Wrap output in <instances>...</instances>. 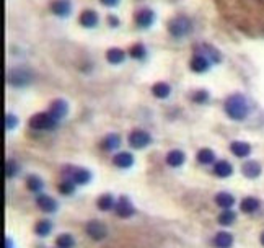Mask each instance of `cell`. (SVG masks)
<instances>
[{
    "label": "cell",
    "instance_id": "1",
    "mask_svg": "<svg viewBox=\"0 0 264 248\" xmlns=\"http://www.w3.org/2000/svg\"><path fill=\"white\" fill-rule=\"evenodd\" d=\"M222 17L243 33L264 34V0H214Z\"/></svg>",
    "mask_w": 264,
    "mask_h": 248
},
{
    "label": "cell",
    "instance_id": "2",
    "mask_svg": "<svg viewBox=\"0 0 264 248\" xmlns=\"http://www.w3.org/2000/svg\"><path fill=\"white\" fill-rule=\"evenodd\" d=\"M225 113L228 118L241 121L245 119L248 113H250V106H248V101L243 95H230L225 100Z\"/></svg>",
    "mask_w": 264,
    "mask_h": 248
},
{
    "label": "cell",
    "instance_id": "3",
    "mask_svg": "<svg viewBox=\"0 0 264 248\" xmlns=\"http://www.w3.org/2000/svg\"><path fill=\"white\" fill-rule=\"evenodd\" d=\"M191 28H192V23L186 15H178L173 20H170L168 23V31L171 36L175 38H185L186 34L191 31Z\"/></svg>",
    "mask_w": 264,
    "mask_h": 248
},
{
    "label": "cell",
    "instance_id": "4",
    "mask_svg": "<svg viewBox=\"0 0 264 248\" xmlns=\"http://www.w3.org/2000/svg\"><path fill=\"white\" fill-rule=\"evenodd\" d=\"M55 124H57V121L49 113H38L31 116V119H29V126L38 131H51L55 128Z\"/></svg>",
    "mask_w": 264,
    "mask_h": 248
},
{
    "label": "cell",
    "instance_id": "5",
    "mask_svg": "<svg viewBox=\"0 0 264 248\" xmlns=\"http://www.w3.org/2000/svg\"><path fill=\"white\" fill-rule=\"evenodd\" d=\"M128 140L132 149H144L152 142V136L144 129H135L129 134Z\"/></svg>",
    "mask_w": 264,
    "mask_h": 248
},
{
    "label": "cell",
    "instance_id": "6",
    "mask_svg": "<svg viewBox=\"0 0 264 248\" xmlns=\"http://www.w3.org/2000/svg\"><path fill=\"white\" fill-rule=\"evenodd\" d=\"M85 232H87L90 239H93L96 242L103 240L105 237L108 235V229H106V225L100 220H90L88 224L85 225Z\"/></svg>",
    "mask_w": 264,
    "mask_h": 248
},
{
    "label": "cell",
    "instance_id": "7",
    "mask_svg": "<svg viewBox=\"0 0 264 248\" xmlns=\"http://www.w3.org/2000/svg\"><path fill=\"white\" fill-rule=\"evenodd\" d=\"M31 79H33L31 74H29L28 70H25V69L10 70V74L7 77V80L13 85V87H25V85H28L29 82H31Z\"/></svg>",
    "mask_w": 264,
    "mask_h": 248
},
{
    "label": "cell",
    "instance_id": "8",
    "mask_svg": "<svg viewBox=\"0 0 264 248\" xmlns=\"http://www.w3.org/2000/svg\"><path fill=\"white\" fill-rule=\"evenodd\" d=\"M194 54L204 55V57L207 60H211L212 64H214V62H220V57H222L219 51H217L214 46H211V44H206V43L196 44V46H194Z\"/></svg>",
    "mask_w": 264,
    "mask_h": 248
},
{
    "label": "cell",
    "instance_id": "9",
    "mask_svg": "<svg viewBox=\"0 0 264 248\" xmlns=\"http://www.w3.org/2000/svg\"><path fill=\"white\" fill-rule=\"evenodd\" d=\"M114 211H116V214L119 217H123V219H129V217L135 214L134 206H132V202L129 201V198H126V196H121L119 201L116 202Z\"/></svg>",
    "mask_w": 264,
    "mask_h": 248
},
{
    "label": "cell",
    "instance_id": "10",
    "mask_svg": "<svg viewBox=\"0 0 264 248\" xmlns=\"http://www.w3.org/2000/svg\"><path fill=\"white\" fill-rule=\"evenodd\" d=\"M48 113L53 116L55 121L65 118V116H67V113H69V105H67V101L62 100V98L53 101V103H51V106H49Z\"/></svg>",
    "mask_w": 264,
    "mask_h": 248
},
{
    "label": "cell",
    "instance_id": "11",
    "mask_svg": "<svg viewBox=\"0 0 264 248\" xmlns=\"http://www.w3.org/2000/svg\"><path fill=\"white\" fill-rule=\"evenodd\" d=\"M154 18H155V13L152 12L150 8H140V10H137L134 15L135 25L140 28H149L150 25L154 23Z\"/></svg>",
    "mask_w": 264,
    "mask_h": 248
},
{
    "label": "cell",
    "instance_id": "12",
    "mask_svg": "<svg viewBox=\"0 0 264 248\" xmlns=\"http://www.w3.org/2000/svg\"><path fill=\"white\" fill-rule=\"evenodd\" d=\"M49 8L54 15L64 18V17H67L70 13V10H72V3H70V0H53L49 5Z\"/></svg>",
    "mask_w": 264,
    "mask_h": 248
},
{
    "label": "cell",
    "instance_id": "13",
    "mask_svg": "<svg viewBox=\"0 0 264 248\" xmlns=\"http://www.w3.org/2000/svg\"><path fill=\"white\" fill-rule=\"evenodd\" d=\"M189 65H191V69L194 70L196 74H202V72H207V70L211 69L212 62H211V60H207L204 55L194 54V55H192Z\"/></svg>",
    "mask_w": 264,
    "mask_h": 248
},
{
    "label": "cell",
    "instance_id": "14",
    "mask_svg": "<svg viewBox=\"0 0 264 248\" xmlns=\"http://www.w3.org/2000/svg\"><path fill=\"white\" fill-rule=\"evenodd\" d=\"M80 25H82L83 28H95L96 25H98V13L95 12V10H91V8H87V10H83L82 15H80Z\"/></svg>",
    "mask_w": 264,
    "mask_h": 248
},
{
    "label": "cell",
    "instance_id": "15",
    "mask_svg": "<svg viewBox=\"0 0 264 248\" xmlns=\"http://www.w3.org/2000/svg\"><path fill=\"white\" fill-rule=\"evenodd\" d=\"M69 180H72L75 185H87L91 180V173L85 168H70Z\"/></svg>",
    "mask_w": 264,
    "mask_h": 248
},
{
    "label": "cell",
    "instance_id": "16",
    "mask_svg": "<svg viewBox=\"0 0 264 248\" xmlns=\"http://www.w3.org/2000/svg\"><path fill=\"white\" fill-rule=\"evenodd\" d=\"M113 164L118 168H131L132 164H134V157L129 152H119V154L113 157Z\"/></svg>",
    "mask_w": 264,
    "mask_h": 248
},
{
    "label": "cell",
    "instance_id": "17",
    "mask_svg": "<svg viewBox=\"0 0 264 248\" xmlns=\"http://www.w3.org/2000/svg\"><path fill=\"white\" fill-rule=\"evenodd\" d=\"M241 173L246 176V178H258L261 175V165L255 160H250L246 164H243L241 166Z\"/></svg>",
    "mask_w": 264,
    "mask_h": 248
},
{
    "label": "cell",
    "instance_id": "18",
    "mask_svg": "<svg viewBox=\"0 0 264 248\" xmlns=\"http://www.w3.org/2000/svg\"><path fill=\"white\" fill-rule=\"evenodd\" d=\"M36 206L41 209L43 212H48V214H51V212H54L55 209H57V202H55L51 196H38L36 199Z\"/></svg>",
    "mask_w": 264,
    "mask_h": 248
},
{
    "label": "cell",
    "instance_id": "19",
    "mask_svg": "<svg viewBox=\"0 0 264 248\" xmlns=\"http://www.w3.org/2000/svg\"><path fill=\"white\" fill-rule=\"evenodd\" d=\"M185 160H186V157L181 150H170L168 154H166V165L171 166V168L181 166L185 164Z\"/></svg>",
    "mask_w": 264,
    "mask_h": 248
},
{
    "label": "cell",
    "instance_id": "20",
    "mask_svg": "<svg viewBox=\"0 0 264 248\" xmlns=\"http://www.w3.org/2000/svg\"><path fill=\"white\" fill-rule=\"evenodd\" d=\"M230 150L233 152V155L243 159V157H248L251 154V145L246 142H241V140H235V142H232Z\"/></svg>",
    "mask_w": 264,
    "mask_h": 248
},
{
    "label": "cell",
    "instance_id": "21",
    "mask_svg": "<svg viewBox=\"0 0 264 248\" xmlns=\"http://www.w3.org/2000/svg\"><path fill=\"white\" fill-rule=\"evenodd\" d=\"M214 173L219 176V178H227L233 173V166L232 164H228L227 160H220L214 165Z\"/></svg>",
    "mask_w": 264,
    "mask_h": 248
},
{
    "label": "cell",
    "instance_id": "22",
    "mask_svg": "<svg viewBox=\"0 0 264 248\" xmlns=\"http://www.w3.org/2000/svg\"><path fill=\"white\" fill-rule=\"evenodd\" d=\"M232 244H233V237L228 232H219L214 237V245L217 248H230Z\"/></svg>",
    "mask_w": 264,
    "mask_h": 248
},
{
    "label": "cell",
    "instance_id": "23",
    "mask_svg": "<svg viewBox=\"0 0 264 248\" xmlns=\"http://www.w3.org/2000/svg\"><path fill=\"white\" fill-rule=\"evenodd\" d=\"M121 145V138L118 134H108L106 138L103 139L101 142V147H103L106 152H111V150H116Z\"/></svg>",
    "mask_w": 264,
    "mask_h": 248
},
{
    "label": "cell",
    "instance_id": "24",
    "mask_svg": "<svg viewBox=\"0 0 264 248\" xmlns=\"http://www.w3.org/2000/svg\"><path fill=\"white\" fill-rule=\"evenodd\" d=\"M96 206H98V209L100 211H111L113 207L116 206V201L113 198V194H109V193H106L103 196H100L98 201H96Z\"/></svg>",
    "mask_w": 264,
    "mask_h": 248
},
{
    "label": "cell",
    "instance_id": "25",
    "mask_svg": "<svg viewBox=\"0 0 264 248\" xmlns=\"http://www.w3.org/2000/svg\"><path fill=\"white\" fill-rule=\"evenodd\" d=\"M240 209L243 212H246V214H253V212H256L258 209H260V201H258L256 198H251V196H248V198H245V199L241 201Z\"/></svg>",
    "mask_w": 264,
    "mask_h": 248
},
{
    "label": "cell",
    "instance_id": "26",
    "mask_svg": "<svg viewBox=\"0 0 264 248\" xmlns=\"http://www.w3.org/2000/svg\"><path fill=\"white\" fill-rule=\"evenodd\" d=\"M53 230V222L48 220V219H41L36 222L34 225V234L39 235V237H48Z\"/></svg>",
    "mask_w": 264,
    "mask_h": 248
},
{
    "label": "cell",
    "instance_id": "27",
    "mask_svg": "<svg viewBox=\"0 0 264 248\" xmlns=\"http://www.w3.org/2000/svg\"><path fill=\"white\" fill-rule=\"evenodd\" d=\"M106 59H108V62L111 64H121L126 59V53L119 48H111L108 49V53H106Z\"/></svg>",
    "mask_w": 264,
    "mask_h": 248
},
{
    "label": "cell",
    "instance_id": "28",
    "mask_svg": "<svg viewBox=\"0 0 264 248\" xmlns=\"http://www.w3.org/2000/svg\"><path fill=\"white\" fill-rule=\"evenodd\" d=\"M197 162L202 165L215 164V154L211 149H201L199 152H197Z\"/></svg>",
    "mask_w": 264,
    "mask_h": 248
},
{
    "label": "cell",
    "instance_id": "29",
    "mask_svg": "<svg viewBox=\"0 0 264 248\" xmlns=\"http://www.w3.org/2000/svg\"><path fill=\"white\" fill-rule=\"evenodd\" d=\"M215 202H217V206H220L223 207V209H230V207L235 204V198L230 194V193H219L215 196Z\"/></svg>",
    "mask_w": 264,
    "mask_h": 248
},
{
    "label": "cell",
    "instance_id": "30",
    "mask_svg": "<svg viewBox=\"0 0 264 248\" xmlns=\"http://www.w3.org/2000/svg\"><path fill=\"white\" fill-rule=\"evenodd\" d=\"M170 92H171L170 85L165 82H158L152 87V93H154L157 98H166L170 95Z\"/></svg>",
    "mask_w": 264,
    "mask_h": 248
},
{
    "label": "cell",
    "instance_id": "31",
    "mask_svg": "<svg viewBox=\"0 0 264 248\" xmlns=\"http://www.w3.org/2000/svg\"><path fill=\"white\" fill-rule=\"evenodd\" d=\"M55 245H57V248H74L75 240L70 234H60L55 239Z\"/></svg>",
    "mask_w": 264,
    "mask_h": 248
},
{
    "label": "cell",
    "instance_id": "32",
    "mask_svg": "<svg viewBox=\"0 0 264 248\" xmlns=\"http://www.w3.org/2000/svg\"><path fill=\"white\" fill-rule=\"evenodd\" d=\"M26 188L29 191H33V193H39V191L44 188V183L39 176L31 175V176H28V180H26Z\"/></svg>",
    "mask_w": 264,
    "mask_h": 248
},
{
    "label": "cell",
    "instance_id": "33",
    "mask_svg": "<svg viewBox=\"0 0 264 248\" xmlns=\"http://www.w3.org/2000/svg\"><path fill=\"white\" fill-rule=\"evenodd\" d=\"M235 219H237V214L233 211H230V209H225L222 212V214L219 216V224L220 225H232L233 222H235Z\"/></svg>",
    "mask_w": 264,
    "mask_h": 248
},
{
    "label": "cell",
    "instance_id": "34",
    "mask_svg": "<svg viewBox=\"0 0 264 248\" xmlns=\"http://www.w3.org/2000/svg\"><path fill=\"white\" fill-rule=\"evenodd\" d=\"M75 191V183L72 180H64L62 183L59 185V193L60 194H65V196H69V194H72Z\"/></svg>",
    "mask_w": 264,
    "mask_h": 248
},
{
    "label": "cell",
    "instance_id": "35",
    "mask_svg": "<svg viewBox=\"0 0 264 248\" xmlns=\"http://www.w3.org/2000/svg\"><path fill=\"white\" fill-rule=\"evenodd\" d=\"M129 55L134 59H144L147 55V51H145V46L144 44H135V46H132L131 51H129Z\"/></svg>",
    "mask_w": 264,
    "mask_h": 248
},
{
    "label": "cell",
    "instance_id": "36",
    "mask_svg": "<svg viewBox=\"0 0 264 248\" xmlns=\"http://www.w3.org/2000/svg\"><path fill=\"white\" fill-rule=\"evenodd\" d=\"M17 171H18V166L13 160L5 162V176H7V178H13V176L17 175Z\"/></svg>",
    "mask_w": 264,
    "mask_h": 248
},
{
    "label": "cell",
    "instance_id": "37",
    "mask_svg": "<svg viewBox=\"0 0 264 248\" xmlns=\"http://www.w3.org/2000/svg\"><path fill=\"white\" fill-rule=\"evenodd\" d=\"M191 98L194 103H206L207 100H209V93L206 92V90H197L191 95Z\"/></svg>",
    "mask_w": 264,
    "mask_h": 248
},
{
    "label": "cell",
    "instance_id": "38",
    "mask_svg": "<svg viewBox=\"0 0 264 248\" xmlns=\"http://www.w3.org/2000/svg\"><path fill=\"white\" fill-rule=\"evenodd\" d=\"M17 124H18V119H17V116H15V114L8 113L7 116H5V128H7V129H13Z\"/></svg>",
    "mask_w": 264,
    "mask_h": 248
},
{
    "label": "cell",
    "instance_id": "39",
    "mask_svg": "<svg viewBox=\"0 0 264 248\" xmlns=\"http://www.w3.org/2000/svg\"><path fill=\"white\" fill-rule=\"evenodd\" d=\"M100 2L106 5V7H116L119 3V0H100Z\"/></svg>",
    "mask_w": 264,
    "mask_h": 248
},
{
    "label": "cell",
    "instance_id": "40",
    "mask_svg": "<svg viewBox=\"0 0 264 248\" xmlns=\"http://www.w3.org/2000/svg\"><path fill=\"white\" fill-rule=\"evenodd\" d=\"M108 20H109V25H111V27H118V25H119L118 18H116V17H109Z\"/></svg>",
    "mask_w": 264,
    "mask_h": 248
},
{
    "label": "cell",
    "instance_id": "41",
    "mask_svg": "<svg viewBox=\"0 0 264 248\" xmlns=\"http://www.w3.org/2000/svg\"><path fill=\"white\" fill-rule=\"evenodd\" d=\"M261 244H263V247H264V232L261 234Z\"/></svg>",
    "mask_w": 264,
    "mask_h": 248
}]
</instances>
